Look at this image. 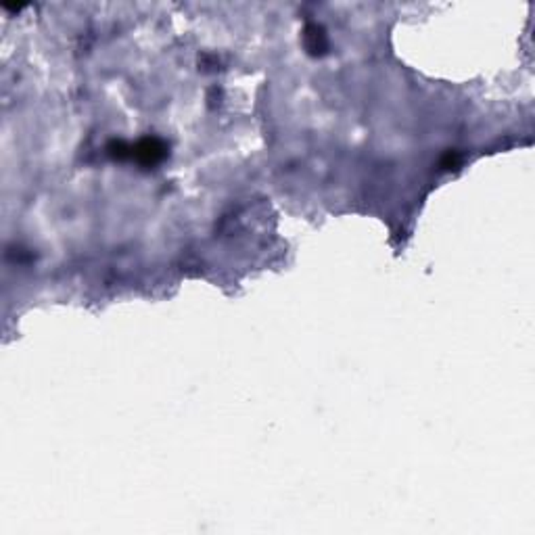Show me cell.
I'll return each mask as SVG.
<instances>
[{"label": "cell", "mask_w": 535, "mask_h": 535, "mask_svg": "<svg viewBox=\"0 0 535 535\" xmlns=\"http://www.w3.org/2000/svg\"><path fill=\"white\" fill-rule=\"evenodd\" d=\"M132 157H136L145 165H149V163L153 165L165 157V145L160 143L157 138H145L136 147H132Z\"/></svg>", "instance_id": "cell-1"}, {"label": "cell", "mask_w": 535, "mask_h": 535, "mask_svg": "<svg viewBox=\"0 0 535 535\" xmlns=\"http://www.w3.org/2000/svg\"><path fill=\"white\" fill-rule=\"evenodd\" d=\"M303 38H306V47L312 54H322L326 49H328V42H326V34L322 30L320 25L316 23H310L303 32Z\"/></svg>", "instance_id": "cell-2"}]
</instances>
